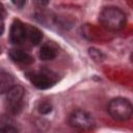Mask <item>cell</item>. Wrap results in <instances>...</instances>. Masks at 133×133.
<instances>
[{"label": "cell", "instance_id": "obj_1", "mask_svg": "<svg viewBox=\"0 0 133 133\" xmlns=\"http://www.w3.org/2000/svg\"><path fill=\"white\" fill-rule=\"evenodd\" d=\"M99 20L105 29L110 31H117L125 27L127 19L123 10L114 6H110L105 7L100 12Z\"/></svg>", "mask_w": 133, "mask_h": 133}, {"label": "cell", "instance_id": "obj_2", "mask_svg": "<svg viewBox=\"0 0 133 133\" xmlns=\"http://www.w3.org/2000/svg\"><path fill=\"white\" fill-rule=\"evenodd\" d=\"M108 112L116 121H128L132 116V104L125 98H114L108 104Z\"/></svg>", "mask_w": 133, "mask_h": 133}, {"label": "cell", "instance_id": "obj_3", "mask_svg": "<svg viewBox=\"0 0 133 133\" xmlns=\"http://www.w3.org/2000/svg\"><path fill=\"white\" fill-rule=\"evenodd\" d=\"M69 124L71 127L79 130H88L95 126V119L87 111L77 109L70 114Z\"/></svg>", "mask_w": 133, "mask_h": 133}, {"label": "cell", "instance_id": "obj_4", "mask_svg": "<svg viewBox=\"0 0 133 133\" xmlns=\"http://www.w3.org/2000/svg\"><path fill=\"white\" fill-rule=\"evenodd\" d=\"M23 97H24V88L20 85H12L6 95V102L9 110L12 113H18L22 109L23 106Z\"/></svg>", "mask_w": 133, "mask_h": 133}, {"label": "cell", "instance_id": "obj_5", "mask_svg": "<svg viewBox=\"0 0 133 133\" xmlns=\"http://www.w3.org/2000/svg\"><path fill=\"white\" fill-rule=\"evenodd\" d=\"M29 79L31 81V83L39 88V89H46L51 87L54 82H55V78L53 77V75H51L49 72H38V73H33L29 76Z\"/></svg>", "mask_w": 133, "mask_h": 133}, {"label": "cell", "instance_id": "obj_6", "mask_svg": "<svg viewBox=\"0 0 133 133\" xmlns=\"http://www.w3.org/2000/svg\"><path fill=\"white\" fill-rule=\"evenodd\" d=\"M10 42L15 45L23 44L27 39L26 35V25H24L19 20L15 21L10 28V34H9Z\"/></svg>", "mask_w": 133, "mask_h": 133}, {"label": "cell", "instance_id": "obj_7", "mask_svg": "<svg viewBox=\"0 0 133 133\" xmlns=\"http://www.w3.org/2000/svg\"><path fill=\"white\" fill-rule=\"evenodd\" d=\"M9 56L12 60L23 64H30L33 62L32 56L21 49H11L9 51Z\"/></svg>", "mask_w": 133, "mask_h": 133}, {"label": "cell", "instance_id": "obj_8", "mask_svg": "<svg viewBox=\"0 0 133 133\" xmlns=\"http://www.w3.org/2000/svg\"><path fill=\"white\" fill-rule=\"evenodd\" d=\"M14 85V77L4 71H0V94L7 92V90Z\"/></svg>", "mask_w": 133, "mask_h": 133}, {"label": "cell", "instance_id": "obj_9", "mask_svg": "<svg viewBox=\"0 0 133 133\" xmlns=\"http://www.w3.org/2000/svg\"><path fill=\"white\" fill-rule=\"evenodd\" d=\"M26 35H27V39H29L32 45H37L43 37L41 30L32 26H26Z\"/></svg>", "mask_w": 133, "mask_h": 133}, {"label": "cell", "instance_id": "obj_10", "mask_svg": "<svg viewBox=\"0 0 133 133\" xmlns=\"http://www.w3.org/2000/svg\"><path fill=\"white\" fill-rule=\"evenodd\" d=\"M39 57L43 60H52L56 57V50L49 45H44L39 50Z\"/></svg>", "mask_w": 133, "mask_h": 133}, {"label": "cell", "instance_id": "obj_11", "mask_svg": "<svg viewBox=\"0 0 133 133\" xmlns=\"http://www.w3.org/2000/svg\"><path fill=\"white\" fill-rule=\"evenodd\" d=\"M51 110H52V106L48 102H43L38 106V111L42 114H48L49 112H51Z\"/></svg>", "mask_w": 133, "mask_h": 133}, {"label": "cell", "instance_id": "obj_12", "mask_svg": "<svg viewBox=\"0 0 133 133\" xmlns=\"http://www.w3.org/2000/svg\"><path fill=\"white\" fill-rule=\"evenodd\" d=\"M88 52H89V55H90L95 60L100 61V60H102V59H103L102 57H104V55L102 54V52H101V51H99V50H97V49H95V48H90Z\"/></svg>", "mask_w": 133, "mask_h": 133}, {"label": "cell", "instance_id": "obj_13", "mask_svg": "<svg viewBox=\"0 0 133 133\" xmlns=\"http://www.w3.org/2000/svg\"><path fill=\"white\" fill-rule=\"evenodd\" d=\"M0 132H3V133H7V132H18V130L14 127H10V126H5V127H2L0 128Z\"/></svg>", "mask_w": 133, "mask_h": 133}, {"label": "cell", "instance_id": "obj_14", "mask_svg": "<svg viewBox=\"0 0 133 133\" xmlns=\"http://www.w3.org/2000/svg\"><path fill=\"white\" fill-rule=\"evenodd\" d=\"M33 2L37 7H45L46 5H48L49 0H33Z\"/></svg>", "mask_w": 133, "mask_h": 133}, {"label": "cell", "instance_id": "obj_15", "mask_svg": "<svg viewBox=\"0 0 133 133\" xmlns=\"http://www.w3.org/2000/svg\"><path fill=\"white\" fill-rule=\"evenodd\" d=\"M11 1L18 7H23L24 4H25V2H26V0H11Z\"/></svg>", "mask_w": 133, "mask_h": 133}, {"label": "cell", "instance_id": "obj_16", "mask_svg": "<svg viewBox=\"0 0 133 133\" xmlns=\"http://www.w3.org/2000/svg\"><path fill=\"white\" fill-rule=\"evenodd\" d=\"M5 16H6V10H5L4 6L0 3V18H1V19H4Z\"/></svg>", "mask_w": 133, "mask_h": 133}, {"label": "cell", "instance_id": "obj_17", "mask_svg": "<svg viewBox=\"0 0 133 133\" xmlns=\"http://www.w3.org/2000/svg\"><path fill=\"white\" fill-rule=\"evenodd\" d=\"M4 32V22H3V19L0 18V35Z\"/></svg>", "mask_w": 133, "mask_h": 133}, {"label": "cell", "instance_id": "obj_18", "mask_svg": "<svg viewBox=\"0 0 133 133\" xmlns=\"http://www.w3.org/2000/svg\"><path fill=\"white\" fill-rule=\"evenodd\" d=\"M0 52H1V49H0Z\"/></svg>", "mask_w": 133, "mask_h": 133}]
</instances>
